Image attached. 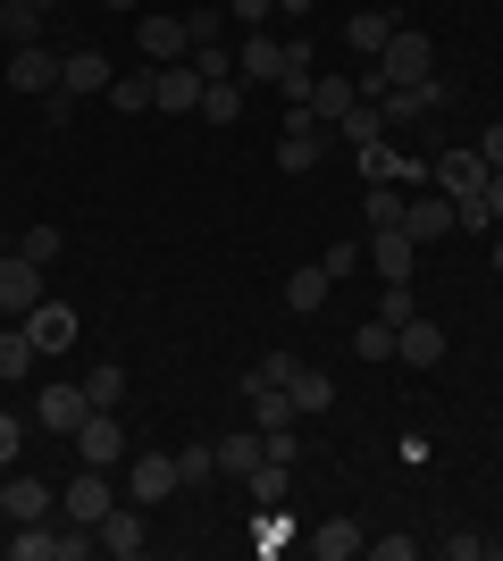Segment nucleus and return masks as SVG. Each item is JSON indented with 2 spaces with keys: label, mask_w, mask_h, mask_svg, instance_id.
Wrapping results in <instances>:
<instances>
[{
  "label": "nucleus",
  "mask_w": 503,
  "mask_h": 561,
  "mask_svg": "<svg viewBox=\"0 0 503 561\" xmlns=\"http://www.w3.org/2000/svg\"><path fill=\"white\" fill-rule=\"evenodd\" d=\"M353 101H361V76H319V84H311V117H319V126H335Z\"/></svg>",
  "instance_id": "nucleus-25"
},
{
  "label": "nucleus",
  "mask_w": 503,
  "mask_h": 561,
  "mask_svg": "<svg viewBox=\"0 0 503 561\" xmlns=\"http://www.w3.org/2000/svg\"><path fill=\"white\" fill-rule=\"evenodd\" d=\"M236 110H243L236 76H227V84H202V117H210V126H236Z\"/></svg>",
  "instance_id": "nucleus-33"
},
{
  "label": "nucleus",
  "mask_w": 503,
  "mask_h": 561,
  "mask_svg": "<svg viewBox=\"0 0 503 561\" xmlns=\"http://www.w3.org/2000/svg\"><path fill=\"white\" fill-rule=\"evenodd\" d=\"M135 43H144V59H193V34H185V18L176 9H151V18H135Z\"/></svg>",
  "instance_id": "nucleus-8"
},
{
  "label": "nucleus",
  "mask_w": 503,
  "mask_h": 561,
  "mask_svg": "<svg viewBox=\"0 0 503 561\" xmlns=\"http://www.w3.org/2000/svg\"><path fill=\"white\" fill-rule=\"evenodd\" d=\"M84 394H93V411H118V402H126V369H118V360L84 369Z\"/></svg>",
  "instance_id": "nucleus-30"
},
{
  "label": "nucleus",
  "mask_w": 503,
  "mask_h": 561,
  "mask_svg": "<svg viewBox=\"0 0 503 561\" xmlns=\"http://www.w3.org/2000/svg\"><path fill=\"white\" fill-rule=\"evenodd\" d=\"M0 84H18V93H50V84H59V59H50L43 43H25V50H9Z\"/></svg>",
  "instance_id": "nucleus-15"
},
{
  "label": "nucleus",
  "mask_w": 503,
  "mask_h": 561,
  "mask_svg": "<svg viewBox=\"0 0 503 561\" xmlns=\"http://www.w3.org/2000/svg\"><path fill=\"white\" fill-rule=\"evenodd\" d=\"M268 461V445H261V427H236V436H218V478H243L252 486V469Z\"/></svg>",
  "instance_id": "nucleus-19"
},
{
  "label": "nucleus",
  "mask_w": 503,
  "mask_h": 561,
  "mask_svg": "<svg viewBox=\"0 0 503 561\" xmlns=\"http://www.w3.org/2000/svg\"><path fill=\"white\" fill-rule=\"evenodd\" d=\"M311 9H319V0H277V18H294V25L311 18Z\"/></svg>",
  "instance_id": "nucleus-53"
},
{
  "label": "nucleus",
  "mask_w": 503,
  "mask_h": 561,
  "mask_svg": "<svg viewBox=\"0 0 503 561\" xmlns=\"http://www.w3.org/2000/svg\"><path fill=\"white\" fill-rule=\"evenodd\" d=\"M43 110H50V126H76V110H84V101H76L68 84H50V93H43Z\"/></svg>",
  "instance_id": "nucleus-48"
},
{
  "label": "nucleus",
  "mask_w": 503,
  "mask_h": 561,
  "mask_svg": "<svg viewBox=\"0 0 503 561\" xmlns=\"http://www.w3.org/2000/svg\"><path fill=\"white\" fill-rule=\"evenodd\" d=\"M34 9H59V0H34Z\"/></svg>",
  "instance_id": "nucleus-55"
},
{
  "label": "nucleus",
  "mask_w": 503,
  "mask_h": 561,
  "mask_svg": "<svg viewBox=\"0 0 503 561\" xmlns=\"http://www.w3.org/2000/svg\"><path fill=\"white\" fill-rule=\"evenodd\" d=\"M0 252H9V234H0Z\"/></svg>",
  "instance_id": "nucleus-57"
},
{
  "label": "nucleus",
  "mask_w": 503,
  "mask_h": 561,
  "mask_svg": "<svg viewBox=\"0 0 503 561\" xmlns=\"http://www.w3.org/2000/svg\"><path fill=\"white\" fill-rule=\"evenodd\" d=\"M151 110H168V117H202V68H176V59H168V68H151Z\"/></svg>",
  "instance_id": "nucleus-7"
},
{
  "label": "nucleus",
  "mask_w": 503,
  "mask_h": 561,
  "mask_svg": "<svg viewBox=\"0 0 503 561\" xmlns=\"http://www.w3.org/2000/svg\"><path fill=\"white\" fill-rule=\"evenodd\" d=\"M353 352H361V360H395V328H386V319H361V328H353Z\"/></svg>",
  "instance_id": "nucleus-35"
},
{
  "label": "nucleus",
  "mask_w": 503,
  "mask_h": 561,
  "mask_svg": "<svg viewBox=\"0 0 503 561\" xmlns=\"http://www.w3.org/2000/svg\"><path fill=\"white\" fill-rule=\"evenodd\" d=\"M243 402H252V427H294V420H302L286 386H243Z\"/></svg>",
  "instance_id": "nucleus-26"
},
{
  "label": "nucleus",
  "mask_w": 503,
  "mask_h": 561,
  "mask_svg": "<svg viewBox=\"0 0 503 561\" xmlns=\"http://www.w3.org/2000/svg\"><path fill=\"white\" fill-rule=\"evenodd\" d=\"M0 519H9V528L50 519V486H43V478H0Z\"/></svg>",
  "instance_id": "nucleus-17"
},
{
  "label": "nucleus",
  "mask_w": 503,
  "mask_h": 561,
  "mask_svg": "<svg viewBox=\"0 0 503 561\" xmlns=\"http://www.w3.org/2000/svg\"><path fill=\"white\" fill-rule=\"evenodd\" d=\"M378 76H386V84H428V76H436V43H428V34H411V25H395V43L378 50Z\"/></svg>",
  "instance_id": "nucleus-2"
},
{
  "label": "nucleus",
  "mask_w": 503,
  "mask_h": 561,
  "mask_svg": "<svg viewBox=\"0 0 503 561\" xmlns=\"http://www.w3.org/2000/svg\"><path fill=\"white\" fill-rule=\"evenodd\" d=\"M84 553H101V537L93 528H50V519H25L18 537H9V561H84Z\"/></svg>",
  "instance_id": "nucleus-1"
},
{
  "label": "nucleus",
  "mask_w": 503,
  "mask_h": 561,
  "mask_svg": "<svg viewBox=\"0 0 503 561\" xmlns=\"http://www.w3.org/2000/svg\"><path fill=\"white\" fill-rule=\"evenodd\" d=\"M319 151H328V126H319L311 110H286V135H277V168H286V176H311Z\"/></svg>",
  "instance_id": "nucleus-4"
},
{
  "label": "nucleus",
  "mask_w": 503,
  "mask_h": 561,
  "mask_svg": "<svg viewBox=\"0 0 503 561\" xmlns=\"http://www.w3.org/2000/svg\"><path fill=\"white\" fill-rule=\"evenodd\" d=\"M378 227H403V185H369V234Z\"/></svg>",
  "instance_id": "nucleus-38"
},
{
  "label": "nucleus",
  "mask_w": 503,
  "mask_h": 561,
  "mask_svg": "<svg viewBox=\"0 0 503 561\" xmlns=\"http://www.w3.org/2000/svg\"><path fill=\"white\" fill-rule=\"evenodd\" d=\"M319 68V50H311V34H286V68L277 76H311Z\"/></svg>",
  "instance_id": "nucleus-46"
},
{
  "label": "nucleus",
  "mask_w": 503,
  "mask_h": 561,
  "mask_svg": "<svg viewBox=\"0 0 503 561\" xmlns=\"http://www.w3.org/2000/svg\"><path fill=\"white\" fill-rule=\"evenodd\" d=\"M84 420H93V394H84V386H43V394H34V427H43V436H76Z\"/></svg>",
  "instance_id": "nucleus-5"
},
{
  "label": "nucleus",
  "mask_w": 503,
  "mask_h": 561,
  "mask_svg": "<svg viewBox=\"0 0 503 561\" xmlns=\"http://www.w3.org/2000/svg\"><path fill=\"white\" fill-rule=\"evenodd\" d=\"M0 43H9V50L43 43V9H34V0H0Z\"/></svg>",
  "instance_id": "nucleus-27"
},
{
  "label": "nucleus",
  "mask_w": 503,
  "mask_h": 561,
  "mask_svg": "<svg viewBox=\"0 0 503 561\" xmlns=\"http://www.w3.org/2000/svg\"><path fill=\"white\" fill-rule=\"evenodd\" d=\"M110 9H135V0H110Z\"/></svg>",
  "instance_id": "nucleus-56"
},
{
  "label": "nucleus",
  "mask_w": 503,
  "mask_h": 561,
  "mask_svg": "<svg viewBox=\"0 0 503 561\" xmlns=\"http://www.w3.org/2000/svg\"><path fill=\"white\" fill-rule=\"evenodd\" d=\"M436 553H445V561H487L495 545H487V537H470V528H454V537H436Z\"/></svg>",
  "instance_id": "nucleus-43"
},
{
  "label": "nucleus",
  "mask_w": 503,
  "mask_h": 561,
  "mask_svg": "<svg viewBox=\"0 0 503 561\" xmlns=\"http://www.w3.org/2000/svg\"><path fill=\"white\" fill-rule=\"evenodd\" d=\"M454 227H461V234H495L503 218L487 210V193H470V202H454Z\"/></svg>",
  "instance_id": "nucleus-41"
},
{
  "label": "nucleus",
  "mask_w": 503,
  "mask_h": 561,
  "mask_svg": "<svg viewBox=\"0 0 503 561\" xmlns=\"http://www.w3.org/2000/svg\"><path fill=\"white\" fill-rule=\"evenodd\" d=\"M487 210L503 218V168H487Z\"/></svg>",
  "instance_id": "nucleus-52"
},
{
  "label": "nucleus",
  "mask_w": 503,
  "mask_h": 561,
  "mask_svg": "<svg viewBox=\"0 0 503 561\" xmlns=\"http://www.w3.org/2000/svg\"><path fill=\"white\" fill-rule=\"evenodd\" d=\"M176 478H185V486L218 478V445H185V453H176Z\"/></svg>",
  "instance_id": "nucleus-40"
},
{
  "label": "nucleus",
  "mask_w": 503,
  "mask_h": 561,
  "mask_svg": "<svg viewBox=\"0 0 503 561\" xmlns=\"http://www.w3.org/2000/svg\"><path fill=\"white\" fill-rule=\"evenodd\" d=\"M227 18H236L243 34H261V25L277 18V0H227Z\"/></svg>",
  "instance_id": "nucleus-44"
},
{
  "label": "nucleus",
  "mask_w": 503,
  "mask_h": 561,
  "mask_svg": "<svg viewBox=\"0 0 503 561\" xmlns=\"http://www.w3.org/2000/svg\"><path fill=\"white\" fill-rule=\"evenodd\" d=\"M411 260H420V243H411L403 227H378V234H369V268H378L386 285H395V277H411Z\"/></svg>",
  "instance_id": "nucleus-20"
},
{
  "label": "nucleus",
  "mask_w": 503,
  "mask_h": 561,
  "mask_svg": "<svg viewBox=\"0 0 503 561\" xmlns=\"http://www.w3.org/2000/svg\"><path fill=\"white\" fill-rule=\"evenodd\" d=\"M286 394H294V411H302V420H319V411L335 402V377H328V369H294Z\"/></svg>",
  "instance_id": "nucleus-28"
},
{
  "label": "nucleus",
  "mask_w": 503,
  "mask_h": 561,
  "mask_svg": "<svg viewBox=\"0 0 503 561\" xmlns=\"http://www.w3.org/2000/svg\"><path fill=\"white\" fill-rule=\"evenodd\" d=\"M395 360L436 369V360H445V328H436V319H403V328H395Z\"/></svg>",
  "instance_id": "nucleus-18"
},
{
  "label": "nucleus",
  "mask_w": 503,
  "mask_h": 561,
  "mask_svg": "<svg viewBox=\"0 0 503 561\" xmlns=\"http://www.w3.org/2000/svg\"><path fill=\"white\" fill-rule=\"evenodd\" d=\"M110 503H118L110 469H76L68 494H59V519H76V528H101V519H110Z\"/></svg>",
  "instance_id": "nucleus-3"
},
{
  "label": "nucleus",
  "mask_w": 503,
  "mask_h": 561,
  "mask_svg": "<svg viewBox=\"0 0 503 561\" xmlns=\"http://www.w3.org/2000/svg\"><path fill=\"white\" fill-rule=\"evenodd\" d=\"M335 135L353 142V151H361V142H386V117H378V101H353V110L335 117Z\"/></svg>",
  "instance_id": "nucleus-29"
},
{
  "label": "nucleus",
  "mask_w": 503,
  "mask_h": 561,
  "mask_svg": "<svg viewBox=\"0 0 503 561\" xmlns=\"http://www.w3.org/2000/svg\"><path fill=\"white\" fill-rule=\"evenodd\" d=\"M261 445H268V461H277V469H294V461H302V445H294V427H261Z\"/></svg>",
  "instance_id": "nucleus-45"
},
{
  "label": "nucleus",
  "mask_w": 503,
  "mask_h": 561,
  "mask_svg": "<svg viewBox=\"0 0 503 561\" xmlns=\"http://www.w3.org/2000/svg\"><path fill=\"white\" fill-rule=\"evenodd\" d=\"M420 553V537H369V561H411Z\"/></svg>",
  "instance_id": "nucleus-49"
},
{
  "label": "nucleus",
  "mask_w": 503,
  "mask_h": 561,
  "mask_svg": "<svg viewBox=\"0 0 503 561\" xmlns=\"http://www.w3.org/2000/svg\"><path fill=\"white\" fill-rule=\"evenodd\" d=\"M34 302H43V268L9 243V252H0V310H9V319H25Z\"/></svg>",
  "instance_id": "nucleus-9"
},
{
  "label": "nucleus",
  "mask_w": 503,
  "mask_h": 561,
  "mask_svg": "<svg viewBox=\"0 0 503 561\" xmlns=\"http://www.w3.org/2000/svg\"><path fill=\"white\" fill-rule=\"evenodd\" d=\"M193 68H202V84H227V76H236V50L227 43H193Z\"/></svg>",
  "instance_id": "nucleus-37"
},
{
  "label": "nucleus",
  "mask_w": 503,
  "mask_h": 561,
  "mask_svg": "<svg viewBox=\"0 0 503 561\" xmlns=\"http://www.w3.org/2000/svg\"><path fill=\"white\" fill-rule=\"evenodd\" d=\"M378 319H386V328H403V319H420V302H411V277H395V285H386Z\"/></svg>",
  "instance_id": "nucleus-42"
},
{
  "label": "nucleus",
  "mask_w": 503,
  "mask_h": 561,
  "mask_svg": "<svg viewBox=\"0 0 503 561\" xmlns=\"http://www.w3.org/2000/svg\"><path fill=\"white\" fill-rule=\"evenodd\" d=\"M185 486V478H176V453H135V461H126V503H168V494Z\"/></svg>",
  "instance_id": "nucleus-6"
},
{
  "label": "nucleus",
  "mask_w": 503,
  "mask_h": 561,
  "mask_svg": "<svg viewBox=\"0 0 503 561\" xmlns=\"http://www.w3.org/2000/svg\"><path fill=\"white\" fill-rule=\"evenodd\" d=\"M277 68H286V34H243V50H236V76H252V84H277Z\"/></svg>",
  "instance_id": "nucleus-16"
},
{
  "label": "nucleus",
  "mask_w": 503,
  "mask_h": 561,
  "mask_svg": "<svg viewBox=\"0 0 503 561\" xmlns=\"http://www.w3.org/2000/svg\"><path fill=\"white\" fill-rule=\"evenodd\" d=\"M495 268H503V227H495Z\"/></svg>",
  "instance_id": "nucleus-54"
},
{
  "label": "nucleus",
  "mask_w": 503,
  "mask_h": 561,
  "mask_svg": "<svg viewBox=\"0 0 503 561\" xmlns=\"http://www.w3.org/2000/svg\"><path fill=\"white\" fill-rule=\"evenodd\" d=\"M59 243H68V234L50 227V218H43V227H25V234H18V252L34 260V268H50V260H59Z\"/></svg>",
  "instance_id": "nucleus-34"
},
{
  "label": "nucleus",
  "mask_w": 503,
  "mask_h": 561,
  "mask_svg": "<svg viewBox=\"0 0 503 561\" xmlns=\"http://www.w3.org/2000/svg\"><path fill=\"white\" fill-rule=\"evenodd\" d=\"M118 453H126L118 411H93V420L76 427V461H84V469H118Z\"/></svg>",
  "instance_id": "nucleus-12"
},
{
  "label": "nucleus",
  "mask_w": 503,
  "mask_h": 561,
  "mask_svg": "<svg viewBox=\"0 0 503 561\" xmlns=\"http://www.w3.org/2000/svg\"><path fill=\"white\" fill-rule=\"evenodd\" d=\"M319 561H353V553H369V528H361V519H344V512H335V519H319Z\"/></svg>",
  "instance_id": "nucleus-23"
},
{
  "label": "nucleus",
  "mask_w": 503,
  "mask_h": 561,
  "mask_svg": "<svg viewBox=\"0 0 503 561\" xmlns=\"http://www.w3.org/2000/svg\"><path fill=\"white\" fill-rule=\"evenodd\" d=\"M328 294H335L328 260H319V268H294V277H286V310H302V319H311V310H328Z\"/></svg>",
  "instance_id": "nucleus-24"
},
{
  "label": "nucleus",
  "mask_w": 503,
  "mask_h": 561,
  "mask_svg": "<svg viewBox=\"0 0 503 561\" xmlns=\"http://www.w3.org/2000/svg\"><path fill=\"white\" fill-rule=\"evenodd\" d=\"M403 234H411V243L454 234V202H445V193H436V202H411V193H403Z\"/></svg>",
  "instance_id": "nucleus-22"
},
{
  "label": "nucleus",
  "mask_w": 503,
  "mask_h": 561,
  "mask_svg": "<svg viewBox=\"0 0 503 561\" xmlns=\"http://www.w3.org/2000/svg\"><path fill=\"white\" fill-rule=\"evenodd\" d=\"M286 486H294V469H277V461L252 469V503H261V512H277V503H286Z\"/></svg>",
  "instance_id": "nucleus-32"
},
{
  "label": "nucleus",
  "mask_w": 503,
  "mask_h": 561,
  "mask_svg": "<svg viewBox=\"0 0 503 561\" xmlns=\"http://www.w3.org/2000/svg\"><path fill=\"white\" fill-rule=\"evenodd\" d=\"M18 453H25V420H9V411H0V469L18 461Z\"/></svg>",
  "instance_id": "nucleus-50"
},
{
  "label": "nucleus",
  "mask_w": 503,
  "mask_h": 561,
  "mask_svg": "<svg viewBox=\"0 0 503 561\" xmlns=\"http://www.w3.org/2000/svg\"><path fill=\"white\" fill-rule=\"evenodd\" d=\"M34 360H43V352H34V335H0V377H9V386H18V377H34Z\"/></svg>",
  "instance_id": "nucleus-31"
},
{
  "label": "nucleus",
  "mask_w": 503,
  "mask_h": 561,
  "mask_svg": "<svg viewBox=\"0 0 503 561\" xmlns=\"http://www.w3.org/2000/svg\"><path fill=\"white\" fill-rule=\"evenodd\" d=\"M59 84L84 101V93H110V84H118V68H110V50L84 43V50H68V59H59Z\"/></svg>",
  "instance_id": "nucleus-14"
},
{
  "label": "nucleus",
  "mask_w": 503,
  "mask_h": 561,
  "mask_svg": "<svg viewBox=\"0 0 503 561\" xmlns=\"http://www.w3.org/2000/svg\"><path fill=\"white\" fill-rule=\"evenodd\" d=\"M294 369H302V360H294V352L277 344V352H261V369L243 377V386H294Z\"/></svg>",
  "instance_id": "nucleus-39"
},
{
  "label": "nucleus",
  "mask_w": 503,
  "mask_h": 561,
  "mask_svg": "<svg viewBox=\"0 0 503 561\" xmlns=\"http://www.w3.org/2000/svg\"><path fill=\"white\" fill-rule=\"evenodd\" d=\"M93 537H101V553H110V561H135V553L151 545V528H144V503H126V512L110 503V519H101Z\"/></svg>",
  "instance_id": "nucleus-10"
},
{
  "label": "nucleus",
  "mask_w": 503,
  "mask_h": 561,
  "mask_svg": "<svg viewBox=\"0 0 503 561\" xmlns=\"http://www.w3.org/2000/svg\"><path fill=\"white\" fill-rule=\"evenodd\" d=\"M18 328L34 335V352H68V344H76V310H68V302H50V294H43V302L25 310Z\"/></svg>",
  "instance_id": "nucleus-13"
},
{
  "label": "nucleus",
  "mask_w": 503,
  "mask_h": 561,
  "mask_svg": "<svg viewBox=\"0 0 503 561\" xmlns=\"http://www.w3.org/2000/svg\"><path fill=\"white\" fill-rule=\"evenodd\" d=\"M110 101H118V117H135V110H151V68H135V76H118V84H110Z\"/></svg>",
  "instance_id": "nucleus-36"
},
{
  "label": "nucleus",
  "mask_w": 503,
  "mask_h": 561,
  "mask_svg": "<svg viewBox=\"0 0 503 561\" xmlns=\"http://www.w3.org/2000/svg\"><path fill=\"white\" fill-rule=\"evenodd\" d=\"M185 34H193V43H218V9H210V0H193V9H185Z\"/></svg>",
  "instance_id": "nucleus-47"
},
{
  "label": "nucleus",
  "mask_w": 503,
  "mask_h": 561,
  "mask_svg": "<svg viewBox=\"0 0 503 561\" xmlns=\"http://www.w3.org/2000/svg\"><path fill=\"white\" fill-rule=\"evenodd\" d=\"M344 43H353L361 59H378V50L395 43V9H353V18H344Z\"/></svg>",
  "instance_id": "nucleus-21"
},
{
  "label": "nucleus",
  "mask_w": 503,
  "mask_h": 561,
  "mask_svg": "<svg viewBox=\"0 0 503 561\" xmlns=\"http://www.w3.org/2000/svg\"><path fill=\"white\" fill-rule=\"evenodd\" d=\"M479 160H487V168H503V126H487V135H479Z\"/></svg>",
  "instance_id": "nucleus-51"
},
{
  "label": "nucleus",
  "mask_w": 503,
  "mask_h": 561,
  "mask_svg": "<svg viewBox=\"0 0 503 561\" xmlns=\"http://www.w3.org/2000/svg\"><path fill=\"white\" fill-rule=\"evenodd\" d=\"M436 193H445V202H470V193H487V160H479V142H470V151H445V160H436Z\"/></svg>",
  "instance_id": "nucleus-11"
}]
</instances>
